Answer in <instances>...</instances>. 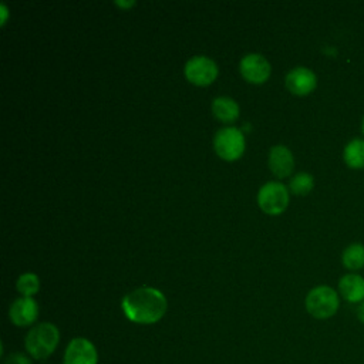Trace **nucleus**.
Here are the masks:
<instances>
[{
    "mask_svg": "<svg viewBox=\"0 0 364 364\" xmlns=\"http://www.w3.org/2000/svg\"><path fill=\"white\" fill-rule=\"evenodd\" d=\"M166 299L154 287H139L124 296L121 307L124 314L134 323L152 324L159 321L166 311Z\"/></svg>",
    "mask_w": 364,
    "mask_h": 364,
    "instance_id": "1",
    "label": "nucleus"
},
{
    "mask_svg": "<svg viewBox=\"0 0 364 364\" xmlns=\"http://www.w3.org/2000/svg\"><path fill=\"white\" fill-rule=\"evenodd\" d=\"M58 341V328L53 323H40L27 333L24 346L30 357L34 360H43L54 353Z\"/></svg>",
    "mask_w": 364,
    "mask_h": 364,
    "instance_id": "2",
    "label": "nucleus"
},
{
    "mask_svg": "<svg viewBox=\"0 0 364 364\" xmlns=\"http://www.w3.org/2000/svg\"><path fill=\"white\" fill-rule=\"evenodd\" d=\"M304 306L310 316L318 320H326L337 313L340 307V294L330 286H316L307 293Z\"/></svg>",
    "mask_w": 364,
    "mask_h": 364,
    "instance_id": "3",
    "label": "nucleus"
},
{
    "mask_svg": "<svg viewBox=\"0 0 364 364\" xmlns=\"http://www.w3.org/2000/svg\"><path fill=\"white\" fill-rule=\"evenodd\" d=\"M213 148L216 154L226 161L237 159L245 151V138L242 131L235 127L220 128L213 136Z\"/></svg>",
    "mask_w": 364,
    "mask_h": 364,
    "instance_id": "4",
    "label": "nucleus"
},
{
    "mask_svg": "<svg viewBox=\"0 0 364 364\" xmlns=\"http://www.w3.org/2000/svg\"><path fill=\"white\" fill-rule=\"evenodd\" d=\"M257 202L262 210L269 215L282 213L289 203L287 188L280 182H266L257 193Z\"/></svg>",
    "mask_w": 364,
    "mask_h": 364,
    "instance_id": "5",
    "label": "nucleus"
},
{
    "mask_svg": "<svg viewBox=\"0 0 364 364\" xmlns=\"http://www.w3.org/2000/svg\"><path fill=\"white\" fill-rule=\"evenodd\" d=\"M185 75L193 84L208 85L216 78L218 65L209 57L195 55L185 64Z\"/></svg>",
    "mask_w": 364,
    "mask_h": 364,
    "instance_id": "6",
    "label": "nucleus"
},
{
    "mask_svg": "<svg viewBox=\"0 0 364 364\" xmlns=\"http://www.w3.org/2000/svg\"><path fill=\"white\" fill-rule=\"evenodd\" d=\"M98 353L95 346L84 337L73 338L65 351L63 364H97Z\"/></svg>",
    "mask_w": 364,
    "mask_h": 364,
    "instance_id": "7",
    "label": "nucleus"
},
{
    "mask_svg": "<svg viewBox=\"0 0 364 364\" xmlns=\"http://www.w3.org/2000/svg\"><path fill=\"white\" fill-rule=\"evenodd\" d=\"M242 75L250 82H264L270 75V64L262 54H246L239 64Z\"/></svg>",
    "mask_w": 364,
    "mask_h": 364,
    "instance_id": "8",
    "label": "nucleus"
},
{
    "mask_svg": "<svg viewBox=\"0 0 364 364\" xmlns=\"http://www.w3.org/2000/svg\"><path fill=\"white\" fill-rule=\"evenodd\" d=\"M284 82L290 92L296 95H307L316 88L317 77L310 68L299 65L287 73Z\"/></svg>",
    "mask_w": 364,
    "mask_h": 364,
    "instance_id": "9",
    "label": "nucleus"
},
{
    "mask_svg": "<svg viewBox=\"0 0 364 364\" xmlns=\"http://www.w3.org/2000/svg\"><path fill=\"white\" fill-rule=\"evenodd\" d=\"M38 316V304L33 297H18L16 299L9 310V317L10 320L18 326H30L36 321Z\"/></svg>",
    "mask_w": 364,
    "mask_h": 364,
    "instance_id": "10",
    "label": "nucleus"
},
{
    "mask_svg": "<svg viewBox=\"0 0 364 364\" xmlns=\"http://www.w3.org/2000/svg\"><path fill=\"white\" fill-rule=\"evenodd\" d=\"M270 171L277 178L289 176L294 168V158L291 151L284 145H274L269 152Z\"/></svg>",
    "mask_w": 364,
    "mask_h": 364,
    "instance_id": "11",
    "label": "nucleus"
},
{
    "mask_svg": "<svg viewBox=\"0 0 364 364\" xmlns=\"http://www.w3.org/2000/svg\"><path fill=\"white\" fill-rule=\"evenodd\" d=\"M338 294L351 304L364 300V277L358 273H347L338 280Z\"/></svg>",
    "mask_w": 364,
    "mask_h": 364,
    "instance_id": "12",
    "label": "nucleus"
},
{
    "mask_svg": "<svg viewBox=\"0 0 364 364\" xmlns=\"http://www.w3.org/2000/svg\"><path fill=\"white\" fill-rule=\"evenodd\" d=\"M343 159L346 165L351 169L364 168V139L354 138L346 144L343 149Z\"/></svg>",
    "mask_w": 364,
    "mask_h": 364,
    "instance_id": "13",
    "label": "nucleus"
},
{
    "mask_svg": "<svg viewBox=\"0 0 364 364\" xmlns=\"http://www.w3.org/2000/svg\"><path fill=\"white\" fill-rule=\"evenodd\" d=\"M212 111L216 118L223 122H232L239 115V105L230 97H218L212 102Z\"/></svg>",
    "mask_w": 364,
    "mask_h": 364,
    "instance_id": "14",
    "label": "nucleus"
},
{
    "mask_svg": "<svg viewBox=\"0 0 364 364\" xmlns=\"http://www.w3.org/2000/svg\"><path fill=\"white\" fill-rule=\"evenodd\" d=\"M343 266L351 272L360 270L364 267V245L351 243L348 245L341 255Z\"/></svg>",
    "mask_w": 364,
    "mask_h": 364,
    "instance_id": "15",
    "label": "nucleus"
},
{
    "mask_svg": "<svg viewBox=\"0 0 364 364\" xmlns=\"http://www.w3.org/2000/svg\"><path fill=\"white\" fill-rule=\"evenodd\" d=\"M289 186L294 195H307L314 186V178L307 172H299L290 179Z\"/></svg>",
    "mask_w": 364,
    "mask_h": 364,
    "instance_id": "16",
    "label": "nucleus"
},
{
    "mask_svg": "<svg viewBox=\"0 0 364 364\" xmlns=\"http://www.w3.org/2000/svg\"><path fill=\"white\" fill-rule=\"evenodd\" d=\"M17 290L24 296V297H31L36 294L40 289V280L34 273H24L17 279Z\"/></svg>",
    "mask_w": 364,
    "mask_h": 364,
    "instance_id": "17",
    "label": "nucleus"
},
{
    "mask_svg": "<svg viewBox=\"0 0 364 364\" xmlns=\"http://www.w3.org/2000/svg\"><path fill=\"white\" fill-rule=\"evenodd\" d=\"M3 364H33L31 358L23 353H13L7 358H4Z\"/></svg>",
    "mask_w": 364,
    "mask_h": 364,
    "instance_id": "18",
    "label": "nucleus"
},
{
    "mask_svg": "<svg viewBox=\"0 0 364 364\" xmlns=\"http://www.w3.org/2000/svg\"><path fill=\"white\" fill-rule=\"evenodd\" d=\"M357 318H358L360 323L364 324V300L357 307Z\"/></svg>",
    "mask_w": 364,
    "mask_h": 364,
    "instance_id": "19",
    "label": "nucleus"
},
{
    "mask_svg": "<svg viewBox=\"0 0 364 364\" xmlns=\"http://www.w3.org/2000/svg\"><path fill=\"white\" fill-rule=\"evenodd\" d=\"M0 10H1V14H3V18H1V24H4V21H6V17H7V9H6V6H4V4H1V6H0Z\"/></svg>",
    "mask_w": 364,
    "mask_h": 364,
    "instance_id": "20",
    "label": "nucleus"
},
{
    "mask_svg": "<svg viewBox=\"0 0 364 364\" xmlns=\"http://www.w3.org/2000/svg\"><path fill=\"white\" fill-rule=\"evenodd\" d=\"M117 4H119V6H131V4H134V1H131V3H121V1H117Z\"/></svg>",
    "mask_w": 364,
    "mask_h": 364,
    "instance_id": "21",
    "label": "nucleus"
},
{
    "mask_svg": "<svg viewBox=\"0 0 364 364\" xmlns=\"http://www.w3.org/2000/svg\"><path fill=\"white\" fill-rule=\"evenodd\" d=\"M361 131H363V134H364V117H363V121H361Z\"/></svg>",
    "mask_w": 364,
    "mask_h": 364,
    "instance_id": "22",
    "label": "nucleus"
}]
</instances>
